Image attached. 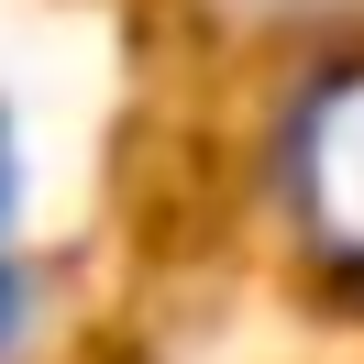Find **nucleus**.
Listing matches in <instances>:
<instances>
[{"mask_svg": "<svg viewBox=\"0 0 364 364\" xmlns=\"http://www.w3.org/2000/svg\"><path fill=\"white\" fill-rule=\"evenodd\" d=\"M298 199L342 254H364V77H342L331 100H309L298 133Z\"/></svg>", "mask_w": 364, "mask_h": 364, "instance_id": "1", "label": "nucleus"}, {"mask_svg": "<svg viewBox=\"0 0 364 364\" xmlns=\"http://www.w3.org/2000/svg\"><path fill=\"white\" fill-rule=\"evenodd\" d=\"M23 320H33V287H23V265H11V254H0V353H11V342H23Z\"/></svg>", "mask_w": 364, "mask_h": 364, "instance_id": "2", "label": "nucleus"}]
</instances>
